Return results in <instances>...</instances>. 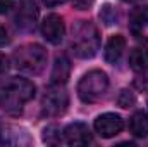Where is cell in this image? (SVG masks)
Masks as SVG:
<instances>
[{
  "mask_svg": "<svg viewBox=\"0 0 148 147\" xmlns=\"http://www.w3.org/2000/svg\"><path fill=\"white\" fill-rule=\"evenodd\" d=\"M16 26L23 31H33L38 23V5L35 0H23L14 16Z\"/></svg>",
  "mask_w": 148,
  "mask_h": 147,
  "instance_id": "6",
  "label": "cell"
},
{
  "mask_svg": "<svg viewBox=\"0 0 148 147\" xmlns=\"http://www.w3.org/2000/svg\"><path fill=\"white\" fill-rule=\"evenodd\" d=\"M62 135H64L66 144L74 146V147L88 146V144H91V140H93V135H91L88 125H84V123H81V121H74L71 125H67V126L64 128Z\"/></svg>",
  "mask_w": 148,
  "mask_h": 147,
  "instance_id": "9",
  "label": "cell"
},
{
  "mask_svg": "<svg viewBox=\"0 0 148 147\" xmlns=\"http://www.w3.org/2000/svg\"><path fill=\"white\" fill-rule=\"evenodd\" d=\"M129 30L140 42H148V7H138L129 19Z\"/></svg>",
  "mask_w": 148,
  "mask_h": 147,
  "instance_id": "10",
  "label": "cell"
},
{
  "mask_svg": "<svg viewBox=\"0 0 148 147\" xmlns=\"http://www.w3.org/2000/svg\"><path fill=\"white\" fill-rule=\"evenodd\" d=\"M62 137L64 135H60V130L55 126V125H50V126H47L45 130H43V140L47 142V144H60V140H62Z\"/></svg>",
  "mask_w": 148,
  "mask_h": 147,
  "instance_id": "16",
  "label": "cell"
},
{
  "mask_svg": "<svg viewBox=\"0 0 148 147\" xmlns=\"http://www.w3.org/2000/svg\"><path fill=\"white\" fill-rule=\"evenodd\" d=\"M64 2H67V0H43V3H45L47 7H57V5H60V3H64Z\"/></svg>",
  "mask_w": 148,
  "mask_h": 147,
  "instance_id": "21",
  "label": "cell"
},
{
  "mask_svg": "<svg viewBox=\"0 0 148 147\" xmlns=\"http://www.w3.org/2000/svg\"><path fill=\"white\" fill-rule=\"evenodd\" d=\"M7 42H9V33H7L5 26L0 24V45H5Z\"/></svg>",
  "mask_w": 148,
  "mask_h": 147,
  "instance_id": "20",
  "label": "cell"
},
{
  "mask_svg": "<svg viewBox=\"0 0 148 147\" xmlns=\"http://www.w3.org/2000/svg\"><path fill=\"white\" fill-rule=\"evenodd\" d=\"M36 87L31 80L12 76L0 85V109L7 112H19L33 97Z\"/></svg>",
  "mask_w": 148,
  "mask_h": 147,
  "instance_id": "1",
  "label": "cell"
},
{
  "mask_svg": "<svg viewBox=\"0 0 148 147\" xmlns=\"http://www.w3.org/2000/svg\"><path fill=\"white\" fill-rule=\"evenodd\" d=\"M117 102H119V106H121V107H124V109H126V107H131V106L136 102V95H134L131 90H127V88H126V90H122V92H121V95L117 97Z\"/></svg>",
  "mask_w": 148,
  "mask_h": 147,
  "instance_id": "17",
  "label": "cell"
},
{
  "mask_svg": "<svg viewBox=\"0 0 148 147\" xmlns=\"http://www.w3.org/2000/svg\"><path fill=\"white\" fill-rule=\"evenodd\" d=\"M129 132L134 137H147L148 135V114L145 111H138L131 116L129 119Z\"/></svg>",
  "mask_w": 148,
  "mask_h": 147,
  "instance_id": "13",
  "label": "cell"
},
{
  "mask_svg": "<svg viewBox=\"0 0 148 147\" xmlns=\"http://www.w3.org/2000/svg\"><path fill=\"white\" fill-rule=\"evenodd\" d=\"M124 2H140V0H124Z\"/></svg>",
  "mask_w": 148,
  "mask_h": 147,
  "instance_id": "22",
  "label": "cell"
},
{
  "mask_svg": "<svg viewBox=\"0 0 148 147\" xmlns=\"http://www.w3.org/2000/svg\"><path fill=\"white\" fill-rule=\"evenodd\" d=\"M71 76V61L66 55H59L55 59L52 69V83L53 85H66Z\"/></svg>",
  "mask_w": 148,
  "mask_h": 147,
  "instance_id": "12",
  "label": "cell"
},
{
  "mask_svg": "<svg viewBox=\"0 0 148 147\" xmlns=\"http://www.w3.org/2000/svg\"><path fill=\"white\" fill-rule=\"evenodd\" d=\"M129 68L136 73H143L148 69V49L136 47L129 54Z\"/></svg>",
  "mask_w": 148,
  "mask_h": 147,
  "instance_id": "15",
  "label": "cell"
},
{
  "mask_svg": "<svg viewBox=\"0 0 148 147\" xmlns=\"http://www.w3.org/2000/svg\"><path fill=\"white\" fill-rule=\"evenodd\" d=\"M93 126H95V132L102 139H112V137H115L122 132L124 119L115 112H105V114H100L95 119Z\"/></svg>",
  "mask_w": 148,
  "mask_h": 147,
  "instance_id": "7",
  "label": "cell"
},
{
  "mask_svg": "<svg viewBox=\"0 0 148 147\" xmlns=\"http://www.w3.org/2000/svg\"><path fill=\"white\" fill-rule=\"evenodd\" d=\"M7 71H9V57L0 52V76H3Z\"/></svg>",
  "mask_w": 148,
  "mask_h": 147,
  "instance_id": "19",
  "label": "cell"
},
{
  "mask_svg": "<svg viewBox=\"0 0 148 147\" xmlns=\"http://www.w3.org/2000/svg\"><path fill=\"white\" fill-rule=\"evenodd\" d=\"M41 35L52 45H59L66 37L64 19L59 14H48L41 23Z\"/></svg>",
  "mask_w": 148,
  "mask_h": 147,
  "instance_id": "8",
  "label": "cell"
},
{
  "mask_svg": "<svg viewBox=\"0 0 148 147\" xmlns=\"http://www.w3.org/2000/svg\"><path fill=\"white\" fill-rule=\"evenodd\" d=\"M109 90V76L102 69H91L77 83V95L83 102H98Z\"/></svg>",
  "mask_w": 148,
  "mask_h": 147,
  "instance_id": "4",
  "label": "cell"
},
{
  "mask_svg": "<svg viewBox=\"0 0 148 147\" xmlns=\"http://www.w3.org/2000/svg\"><path fill=\"white\" fill-rule=\"evenodd\" d=\"M69 106V94L66 92L64 85L50 87L41 97V114L47 118L62 116Z\"/></svg>",
  "mask_w": 148,
  "mask_h": 147,
  "instance_id": "5",
  "label": "cell"
},
{
  "mask_svg": "<svg viewBox=\"0 0 148 147\" xmlns=\"http://www.w3.org/2000/svg\"><path fill=\"white\" fill-rule=\"evenodd\" d=\"M71 49L79 59H91L100 50V31L90 21H79L73 30Z\"/></svg>",
  "mask_w": 148,
  "mask_h": 147,
  "instance_id": "2",
  "label": "cell"
},
{
  "mask_svg": "<svg viewBox=\"0 0 148 147\" xmlns=\"http://www.w3.org/2000/svg\"><path fill=\"white\" fill-rule=\"evenodd\" d=\"M17 2L19 0H0V14H7L12 9H16L17 7Z\"/></svg>",
  "mask_w": 148,
  "mask_h": 147,
  "instance_id": "18",
  "label": "cell"
},
{
  "mask_svg": "<svg viewBox=\"0 0 148 147\" xmlns=\"http://www.w3.org/2000/svg\"><path fill=\"white\" fill-rule=\"evenodd\" d=\"M12 62L19 71L40 74L47 66V50L40 43H26L14 50Z\"/></svg>",
  "mask_w": 148,
  "mask_h": 147,
  "instance_id": "3",
  "label": "cell"
},
{
  "mask_svg": "<svg viewBox=\"0 0 148 147\" xmlns=\"http://www.w3.org/2000/svg\"><path fill=\"white\" fill-rule=\"evenodd\" d=\"M21 137H26V133H19V128L7 125L0 121V146H10V144H23ZM26 144V142H24Z\"/></svg>",
  "mask_w": 148,
  "mask_h": 147,
  "instance_id": "14",
  "label": "cell"
},
{
  "mask_svg": "<svg viewBox=\"0 0 148 147\" xmlns=\"http://www.w3.org/2000/svg\"><path fill=\"white\" fill-rule=\"evenodd\" d=\"M124 50H126V38L122 37V35H114V37H110L109 42H107V45H105V52H103L105 61L110 62V64H115L122 57Z\"/></svg>",
  "mask_w": 148,
  "mask_h": 147,
  "instance_id": "11",
  "label": "cell"
}]
</instances>
